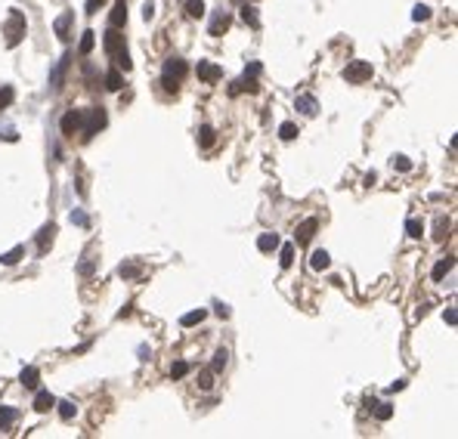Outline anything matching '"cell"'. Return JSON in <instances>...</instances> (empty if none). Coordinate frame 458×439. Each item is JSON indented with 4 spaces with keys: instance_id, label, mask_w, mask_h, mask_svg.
Returning <instances> with one entry per match:
<instances>
[{
    "instance_id": "obj_1",
    "label": "cell",
    "mask_w": 458,
    "mask_h": 439,
    "mask_svg": "<svg viewBox=\"0 0 458 439\" xmlns=\"http://www.w3.org/2000/svg\"><path fill=\"white\" fill-rule=\"evenodd\" d=\"M102 47H105V53L115 59V65L118 68H124V71H130V56H127V47H124V34L118 31V28H108L105 31V38H102Z\"/></svg>"
},
{
    "instance_id": "obj_2",
    "label": "cell",
    "mask_w": 458,
    "mask_h": 439,
    "mask_svg": "<svg viewBox=\"0 0 458 439\" xmlns=\"http://www.w3.org/2000/svg\"><path fill=\"white\" fill-rule=\"evenodd\" d=\"M25 16H22V10H10V22H7V28H4V34H7V47H19L22 44V38H25Z\"/></svg>"
},
{
    "instance_id": "obj_3",
    "label": "cell",
    "mask_w": 458,
    "mask_h": 439,
    "mask_svg": "<svg viewBox=\"0 0 458 439\" xmlns=\"http://www.w3.org/2000/svg\"><path fill=\"white\" fill-rule=\"evenodd\" d=\"M105 112H102V108L99 105H93V108H90V112L84 115V121H81V130H84V136H93V133H99L102 130V127H105Z\"/></svg>"
},
{
    "instance_id": "obj_4",
    "label": "cell",
    "mask_w": 458,
    "mask_h": 439,
    "mask_svg": "<svg viewBox=\"0 0 458 439\" xmlns=\"http://www.w3.org/2000/svg\"><path fill=\"white\" fill-rule=\"evenodd\" d=\"M186 71H189V65L183 62L180 56H171V59H164V68H161V78H168V81H174V84H180L183 78H186Z\"/></svg>"
},
{
    "instance_id": "obj_5",
    "label": "cell",
    "mask_w": 458,
    "mask_h": 439,
    "mask_svg": "<svg viewBox=\"0 0 458 439\" xmlns=\"http://www.w3.org/2000/svg\"><path fill=\"white\" fill-rule=\"evenodd\" d=\"M344 78L350 81V84H362V81H369V78H372V65H369V62H362V59H353L350 65L344 68Z\"/></svg>"
},
{
    "instance_id": "obj_6",
    "label": "cell",
    "mask_w": 458,
    "mask_h": 439,
    "mask_svg": "<svg viewBox=\"0 0 458 439\" xmlns=\"http://www.w3.org/2000/svg\"><path fill=\"white\" fill-rule=\"evenodd\" d=\"M195 75L205 81V84H217L220 78H223V68L214 65V62H205V59H201V62H198V68H195Z\"/></svg>"
},
{
    "instance_id": "obj_7",
    "label": "cell",
    "mask_w": 458,
    "mask_h": 439,
    "mask_svg": "<svg viewBox=\"0 0 458 439\" xmlns=\"http://www.w3.org/2000/svg\"><path fill=\"white\" fill-rule=\"evenodd\" d=\"M254 78H257V75H248V71H245V78H239L235 84H229V96H239V93H245V90H248V93H257L260 84L254 81Z\"/></svg>"
},
{
    "instance_id": "obj_8",
    "label": "cell",
    "mask_w": 458,
    "mask_h": 439,
    "mask_svg": "<svg viewBox=\"0 0 458 439\" xmlns=\"http://www.w3.org/2000/svg\"><path fill=\"white\" fill-rule=\"evenodd\" d=\"M316 229H319V220H313V216L303 220V223L297 226V232H294V242L297 245H310V242H313V235H316Z\"/></svg>"
},
{
    "instance_id": "obj_9",
    "label": "cell",
    "mask_w": 458,
    "mask_h": 439,
    "mask_svg": "<svg viewBox=\"0 0 458 439\" xmlns=\"http://www.w3.org/2000/svg\"><path fill=\"white\" fill-rule=\"evenodd\" d=\"M81 121H84V115H81V112H75V108H71V112H65V115H62V121H59L62 133H65V136H75V133L81 130Z\"/></svg>"
},
{
    "instance_id": "obj_10",
    "label": "cell",
    "mask_w": 458,
    "mask_h": 439,
    "mask_svg": "<svg viewBox=\"0 0 458 439\" xmlns=\"http://www.w3.org/2000/svg\"><path fill=\"white\" fill-rule=\"evenodd\" d=\"M68 65H71V53H65V56L56 62V68L50 71V84L53 87H62V81H65V71H68Z\"/></svg>"
},
{
    "instance_id": "obj_11",
    "label": "cell",
    "mask_w": 458,
    "mask_h": 439,
    "mask_svg": "<svg viewBox=\"0 0 458 439\" xmlns=\"http://www.w3.org/2000/svg\"><path fill=\"white\" fill-rule=\"evenodd\" d=\"M229 13H214V19H211V28H208V34H214V38H220V34H226V28H229Z\"/></svg>"
},
{
    "instance_id": "obj_12",
    "label": "cell",
    "mask_w": 458,
    "mask_h": 439,
    "mask_svg": "<svg viewBox=\"0 0 458 439\" xmlns=\"http://www.w3.org/2000/svg\"><path fill=\"white\" fill-rule=\"evenodd\" d=\"M121 25H127V7H124V0H121V4H115L112 13H108V28H121Z\"/></svg>"
},
{
    "instance_id": "obj_13",
    "label": "cell",
    "mask_w": 458,
    "mask_h": 439,
    "mask_svg": "<svg viewBox=\"0 0 458 439\" xmlns=\"http://www.w3.org/2000/svg\"><path fill=\"white\" fill-rule=\"evenodd\" d=\"M53 235H56V226H53V223H47V226L38 232V251H41V254H47V248L53 245Z\"/></svg>"
},
{
    "instance_id": "obj_14",
    "label": "cell",
    "mask_w": 458,
    "mask_h": 439,
    "mask_svg": "<svg viewBox=\"0 0 458 439\" xmlns=\"http://www.w3.org/2000/svg\"><path fill=\"white\" fill-rule=\"evenodd\" d=\"M310 266H313L316 272L328 269V266H332V257H328V251H313V254H310Z\"/></svg>"
},
{
    "instance_id": "obj_15",
    "label": "cell",
    "mask_w": 458,
    "mask_h": 439,
    "mask_svg": "<svg viewBox=\"0 0 458 439\" xmlns=\"http://www.w3.org/2000/svg\"><path fill=\"white\" fill-rule=\"evenodd\" d=\"M294 105L300 108L307 118H313V115L319 112V105H316V99H313V96H297V99H294Z\"/></svg>"
},
{
    "instance_id": "obj_16",
    "label": "cell",
    "mask_w": 458,
    "mask_h": 439,
    "mask_svg": "<svg viewBox=\"0 0 458 439\" xmlns=\"http://www.w3.org/2000/svg\"><path fill=\"white\" fill-rule=\"evenodd\" d=\"M257 248L263 251V254H269V251H276L279 248V235L276 232H263L260 239H257Z\"/></svg>"
},
{
    "instance_id": "obj_17",
    "label": "cell",
    "mask_w": 458,
    "mask_h": 439,
    "mask_svg": "<svg viewBox=\"0 0 458 439\" xmlns=\"http://www.w3.org/2000/svg\"><path fill=\"white\" fill-rule=\"evenodd\" d=\"M19 380H22V387L34 390V387H38V383H41V371H38V368H22Z\"/></svg>"
},
{
    "instance_id": "obj_18",
    "label": "cell",
    "mask_w": 458,
    "mask_h": 439,
    "mask_svg": "<svg viewBox=\"0 0 458 439\" xmlns=\"http://www.w3.org/2000/svg\"><path fill=\"white\" fill-rule=\"evenodd\" d=\"M53 405H56V399H53L47 390H41L38 396H34V411H50Z\"/></svg>"
},
{
    "instance_id": "obj_19",
    "label": "cell",
    "mask_w": 458,
    "mask_h": 439,
    "mask_svg": "<svg viewBox=\"0 0 458 439\" xmlns=\"http://www.w3.org/2000/svg\"><path fill=\"white\" fill-rule=\"evenodd\" d=\"M53 28H56L59 41H68V28H71V10H68V13H62L59 19H56V25H53Z\"/></svg>"
},
{
    "instance_id": "obj_20",
    "label": "cell",
    "mask_w": 458,
    "mask_h": 439,
    "mask_svg": "<svg viewBox=\"0 0 458 439\" xmlns=\"http://www.w3.org/2000/svg\"><path fill=\"white\" fill-rule=\"evenodd\" d=\"M452 266H455V260L452 257H446V260H439L436 266H433V282H443L449 272H452Z\"/></svg>"
},
{
    "instance_id": "obj_21",
    "label": "cell",
    "mask_w": 458,
    "mask_h": 439,
    "mask_svg": "<svg viewBox=\"0 0 458 439\" xmlns=\"http://www.w3.org/2000/svg\"><path fill=\"white\" fill-rule=\"evenodd\" d=\"M205 316H208L205 309H192V313H186V316L180 319V325H183V328H195V325L205 322Z\"/></svg>"
},
{
    "instance_id": "obj_22",
    "label": "cell",
    "mask_w": 458,
    "mask_h": 439,
    "mask_svg": "<svg viewBox=\"0 0 458 439\" xmlns=\"http://www.w3.org/2000/svg\"><path fill=\"white\" fill-rule=\"evenodd\" d=\"M16 417H19V411H16V408L0 405V430H10V427L16 424Z\"/></svg>"
},
{
    "instance_id": "obj_23",
    "label": "cell",
    "mask_w": 458,
    "mask_h": 439,
    "mask_svg": "<svg viewBox=\"0 0 458 439\" xmlns=\"http://www.w3.org/2000/svg\"><path fill=\"white\" fill-rule=\"evenodd\" d=\"M121 87H124V78H121V71H118V68H112V71L105 75V90H112V93H118Z\"/></svg>"
},
{
    "instance_id": "obj_24",
    "label": "cell",
    "mask_w": 458,
    "mask_h": 439,
    "mask_svg": "<svg viewBox=\"0 0 458 439\" xmlns=\"http://www.w3.org/2000/svg\"><path fill=\"white\" fill-rule=\"evenodd\" d=\"M372 411H375L378 420H390V417H393V405H390V402H375Z\"/></svg>"
},
{
    "instance_id": "obj_25",
    "label": "cell",
    "mask_w": 458,
    "mask_h": 439,
    "mask_svg": "<svg viewBox=\"0 0 458 439\" xmlns=\"http://www.w3.org/2000/svg\"><path fill=\"white\" fill-rule=\"evenodd\" d=\"M22 254H25V248H13V251H7V254H0V263L4 266H16L22 260Z\"/></svg>"
},
{
    "instance_id": "obj_26",
    "label": "cell",
    "mask_w": 458,
    "mask_h": 439,
    "mask_svg": "<svg viewBox=\"0 0 458 439\" xmlns=\"http://www.w3.org/2000/svg\"><path fill=\"white\" fill-rule=\"evenodd\" d=\"M214 139H217V133H214V127H201V130H198V142H201V149H211V145H214Z\"/></svg>"
},
{
    "instance_id": "obj_27",
    "label": "cell",
    "mask_w": 458,
    "mask_h": 439,
    "mask_svg": "<svg viewBox=\"0 0 458 439\" xmlns=\"http://www.w3.org/2000/svg\"><path fill=\"white\" fill-rule=\"evenodd\" d=\"M205 4H201V0H186V16L189 19H201V16H205Z\"/></svg>"
},
{
    "instance_id": "obj_28",
    "label": "cell",
    "mask_w": 458,
    "mask_h": 439,
    "mask_svg": "<svg viewBox=\"0 0 458 439\" xmlns=\"http://www.w3.org/2000/svg\"><path fill=\"white\" fill-rule=\"evenodd\" d=\"M226 362H229V353H226V350H217V353H214V362H211V371L220 374V371L226 368Z\"/></svg>"
},
{
    "instance_id": "obj_29",
    "label": "cell",
    "mask_w": 458,
    "mask_h": 439,
    "mask_svg": "<svg viewBox=\"0 0 458 439\" xmlns=\"http://www.w3.org/2000/svg\"><path fill=\"white\" fill-rule=\"evenodd\" d=\"M242 22H245V25H251V28H257V25H260V19H257V10L245 4V7H242Z\"/></svg>"
},
{
    "instance_id": "obj_30",
    "label": "cell",
    "mask_w": 458,
    "mask_h": 439,
    "mask_svg": "<svg viewBox=\"0 0 458 439\" xmlns=\"http://www.w3.org/2000/svg\"><path fill=\"white\" fill-rule=\"evenodd\" d=\"M279 263H282L285 269L294 263V245H282V251H279Z\"/></svg>"
},
{
    "instance_id": "obj_31",
    "label": "cell",
    "mask_w": 458,
    "mask_h": 439,
    "mask_svg": "<svg viewBox=\"0 0 458 439\" xmlns=\"http://www.w3.org/2000/svg\"><path fill=\"white\" fill-rule=\"evenodd\" d=\"M118 276H121V279H133V276H139V263H121V266H118Z\"/></svg>"
},
{
    "instance_id": "obj_32",
    "label": "cell",
    "mask_w": 458,
    "mask_h": 439,
    "mask_svg": "<svg viewBox=\"0 0 458 439\" xmlns=\"http://www.w3.org/2000/svg\"><path fill=\"white\" fill-rule=\"evenodd\" d=\"M412 19H415V22H427V19H430V7H427V4H418V7L412 10Z\"/></svg>"
},
{
    "instance_id": "obj_33",
    "label": "cell",
    "mask_w": 458,
    "mask_h": 439,
    "mask_svg": "<svg viewBox=\"0 0 458 439\" xmlns=\"http://www.w3.org/2000/svg\"><path fill=\"white\" fill-rule=\"evenodd\" d=\"M93 44H96V38H93V31H84V38H81V56H87L90 50H93Z\"/></svg>"
},
{
    "instance_id": "obj_34",
    "label": "cell",
    "mask_w": 458,
    "mask_h": 439,
    "mask_svg": "<svg viewBox=\"0 0 458 439\" xmlns=\"http://www.w3.org/2000/svg\"><path fill=\"white\" fill-rule=\"evenodd\" d=\"M279 136H282L285 142H291V139H294V136H297V127H294V124H291V121H285V124L279 127Z\"/></svg>"
},
{
    "instance_id": "obj_35",
    "label": "cell",
    "mask_w": 458,
    "mask_h": 439,
    "mask_svg": "<svg viewBox=\"0 0 458 439\" xmlns=\"http://www.w3.org/2000/svg\"><path fill=\"white\" fill-rule=\"evenodd\" d=\"M186 374H189V362H174V365H171V377H174V380L186 377Z\"/></svg>"
},
{
    "instance_id": "obj_36",
    "label": "cell",
    "mask_w": 458,
    "mask_h": 439,
    "mask_svg": "<svg viewBox=\"0 0 458 439\" xmlns=\"http://www.w3.org/2000/svg\"><path fill=\"white\" fill-rule=\"evenodd\" d=\"M406 232H409V239H421V235H424V223L409 220V223H406Z\"/></svg>"
},
{
    "instance_id": "obj_37",
    "label": "cell",
    "mask_w": 458,
    "mask_h": 439,
    "mask_svg": "<svg viewBox=\"0 0 458 439\" xmlns=\"http://www.w3.org/2000/svg\"><path fill=\"white\" fill-rule=\"evenodd\" d=\"M198 387H201V390H211V387H214V371H211V368H205V371L198 374Z\"/></svg>"
},
{
    "instance_id": "obj_38",
    "label": "cell",
    "mask_w": 458,
    "mask_h": 439,
    "mask_svg": "<svg viewBox=\"0 0 458 439\" xmlns=\"http://www.w3.org/2000/svg\"><path fill=\"white\" fill-rule=\"evenodd\" d=\"M393 170H402V173H409V170H412V161H409L406 155H396V158H393Z\"/></svg>"
},
{
    "instance_id": "obj_39",
    "label": "cell",
    "mask_w": 458,
    "mask_h": 439,
    "mask_svg": "<svg viewBox=\"0 0 458 439\" xmlns=\"http://www.w3.org/2000/svg\"><path fill=\"white\" fill-rule=\"evenodd\" d=\"M59 417L71 420V417H75V405H71V402H59Z\"/></svg>"
},
{
    "instance_id": "obj_40",
    "label": "cell",
    "mask_w": 458,
    "mask_h": 439,
    "mask_svg": "<svg viewBox=\"0 0 458 439\" xmlns=\"http://www.w3.org/2000/svg\"><path fill=\"white\" fill-rule=\"evenodd\" d=\"M13 96H16V93H13V87H4V90H0V112H4V108L13 102Z\"/></svg>"
},
{
    "instance_id": "obj_41",
    "label": "cell",
    "mask_w": 458,
    "mask_h": 439,
    "mask_svg": "<svg viewBox=\"0 0 458 439\" xmlns=\"http://www.w3.org/2000/svg\"><path fill=\"white\" fill-rule=\"evenodd\" d=\"M71 223H78V226H90V220L84 210H71Z\"/></svg>"
},
{
    "instance_id": "obj_42",
    "label": "cell",
    "mask_w": 458,
    "mask_h": 439,
    "mask_svg": "<svg viewBox=\"0 0 458 439\" xmlns=\"http://www.w3.org/2000/svg\"><path fill=\"white\" fill-rule=\"evenodd\" d=\"M152 16H155V4H152V0H149V4H142V19H145V22H149V19H152Z\"/></svg>"
},
{
    "instance_id": "obj_43",
    "label": "cell",
    "mask_w": 458,
    "mask_h": 439,
    "mask_svg": "<svg viewBox=\"0 0 458 439\" xmlns=\"http://www.w3.org/2000/svg\"><path fill=\"white\" fill-rule=\"evenodd\" d=\"M161 87L168 90V93H174V96H177V90H180V87H177L174 81H168V78H161Z\"/></svg>"
},
{
    "instance_id": "obj_44",
    "label": "cell",
    "mask_w": 458,
    "mask_h": 439,
    "mask_svg": "<svg viewBox=\"0 0 458 439\" xmlns=\"http://www.w3.org/2000/svg\"><path fill=\"white\" fill-rule=\"evenodd\" d=\"M78 272H81V276H90V272H93V263H90V260H87V263H81V266H78Z\"/></svg>"
},
{
    "instance_id": "obj_45",
    "label": "cell",
    "mask_w": 458,
    "mask_h": 439,
    "mask_svg": "<svg viewBox=\"0 0 458 439\" xmlns=\"http://www.w3.org/2000/svg\"><path fill=\"white\" fill-rule=\"evenodd\" d=\"M102 7V0H87V13H96Z\"/></svg>"
},
{
    "instance_id": "obj_46",
    "label": "cell",
    "mask_w": 458,
    "mask_h": 439,
    "mask_svg": "<svg viewBox=\"0 0 458 439\" xmlns=\"http://www.w3.org/2000/svg\"><path fill=\"white\" fill-rule=\"evenodd\" d=\"M446 322H449V325H455V322H458V313H455V309H452V306L446 309Z\"/></svg>"
},
{
    "instance_id": "obj_47",
    "label": "cell",
    "mask_w": 458,
    "mask_h": 439,
    "mask_svg": "<svg viewBox=\"0 0 458 439\" xmlns=\"http://www.w3.org/2000/svg\"><path fill=\"white\" fill-rule=\"evenodd\" d=\"M217 316H220V319H226V316H229V306H223V303H217Z\"/></svg>"
},
{
    "instance_id": "obj_48",
    "label": "cell",
    "mask_w": 458,
    "mask_h": 439,
    "mask_svg": "<svg viewBox=\"0 0 458 439\" xmlns=\"http://www.w3.org/2000/svg\"><path fill=\"white\" fill-rule=\"evenodd\" d=\"M248 75H260V62H251V65H248Z\"/></svg>"
},
{
    "instance_id": "obj_49",
    "label": "cell",
    "mask_w": 458,
    "mask_h": 439,
    "mask_svg": "<svg viewBox=\"0 0 458 439\" xmlns=\"http://www.w3.org/2000/svg\"><path fill=\"white\" fill-rule=\"evenodd\" d=\"M402 387H406V380H393V383H390V393H396V390H402Z\"/></svg>"
}]
</instances>
